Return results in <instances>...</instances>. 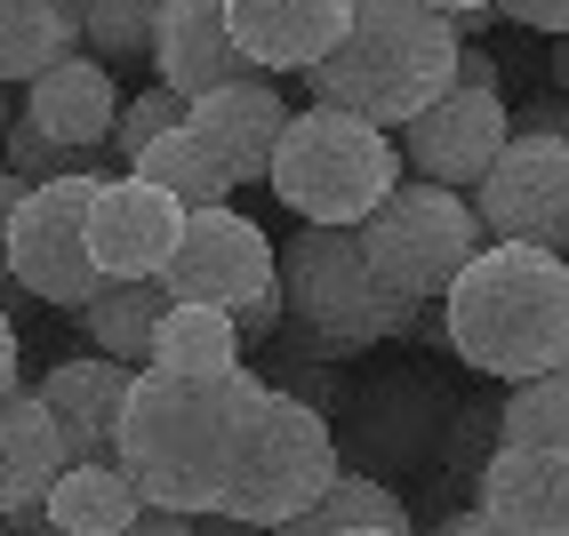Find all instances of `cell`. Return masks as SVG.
I'll return each mask as SVG.
<instances>
[{"instance_id": "obj_1", "label": "cell", "mask_w": 569, "mask_h": 536, "mask_svg": "<svg viewBox=\"0 0 569 536\" xmlns=\"http://www.w3.org/2000/svg\"><path fill=\"white\" fill-rule=\"evenodd\" d=\"M264 401L257 368H161L144 361L129 376L121 408V473L144 488V505L201 520L224 505V481L241 465L249 416Z\"/></svg>"}, {"instance_id": "obj_2", "label": "cell", "mask_w": 569, "mask_h": 536, "mask_svg": "<svg viewBox=\"0 0 569 536\" xmlns=\"http://www.w3.org/2000/svg\"><path fill=\"white\" fill-rule=\"evenodd\" d=\"M449 353L466 368L498 376H538L569 361V249L538 241H481L466 273L441 289Z\"/></svg>"}, {"instance_id": "obj_3", "label": "cell", "mask_w": 569, "mask_h": 536, "mask_svg": "<svg viewBox=\"0 0 569 536\" xmlns=\"http://www.w3.org/2000/svg\"><path fill=\"white\" fill-rule=\"evenodd\" d=\"M281 304L289 321L273 328V344H289L297 361H329V368L377 353V344H401L426 313V296H401L369 264L353 224H306V233L281 241Z\"/></svg>"}, {"instance_id": "obj_4", "label": "cell", "mask_w": 569, "mask_h": 536, "mask_svg": "<svg viewBox=\"0 0 569 536\" xmlns=\"http://www.w3.org/2000/svg\"><path fill=\"white\" fill-rule=\"evenodd\" d=\"M466 32L433 0H353V24L321 64L297 72L313 104H346L377 129H401L417 104H433L458 72Z\"/></svg>"}, {"instance_id": "obj_5", "label": "cell", "mask_w": 569, "mask_h": 536, "mask_svg": "<svg viewBox=\"0 0 569 536\" xmlns=\"http://www.w3.org/2000/svg\"><path fill=\"white\" fill-rule=\"evenodd\" d=\"M264 184L306 224H361L401 184V136L346 104H306V112H289Z\"/></svg>"}, {"instance_id": "obj_6", "label": "cell", "mask_w": 569, "mask_h": 536, "mask_svg": "<svg viewBox=\"0 0 569 536\" xmlns=\"http://www.w3.org/2000/svg\"><path fill=\"white\" fill-rule=\"evenodd\" d=\"M337 425L329 408L297 401L281 385H264L257 416H249V441H241V465L224 481V520H249V528H289L313 496L337 481Z\"/></svg>"}, {"instance_id": "obj_7", "label": "cell", "mask_w": 569, "mask_h": 536, "mask_svg": "<svg viewBox=\"0 0 569 536\" xmlns=\"http://www.w3.org/2000/svg\"><path fill=\"white\" fill-rule=\"evenodd\" d=\"M169 296H201L224 304L241 328V344H273V328L289 321L281 304V249L257 233V216H241L233 201H201L184 209V233L161 264Z\"/></svg>"}, {"instance_id": "obj_8", "label": "cell", "mask_w": 569, "mask_h": 536, "mask_svg": "<svg viewBox=\"0 0 569 536\" xmlns=\"http://www.w3.org/2000/svg\"><path fill=\"white\" fill-rule=\"evenodd\" d=\"M353 233H361L369 264H377V273H386L401 296H441L449 281L466 273V256L489 241L466 184L409 176V169H401V184L353 224Z\"/></svg>"}, {"instance_id": "obj_9", "label": "cell", "mask_w": 569, "mask_h": 536, "mask_svg": "<svg viewBox=\"0 0 569 536\" xmlns=\"http://www.w3.org/2000/svg\"><path fill=\"white\" fill-rule=\"evenodd\" d=\"M393 136H401V169H409V176L473 184L489 161H498V144L513 136L498 57H489L481 41H466V49H458V72H449V89H441L433 104H417Z\"/></svg>"}, {"instance_id": "obj_10", "label": "cell", "mask_w": 569, "mask_h": 536, "mask_svg": "<svg viewBox=\"0 0 569 536\" xmlns=\"http://www.w3.org/2000/svg\"><path fill=\"white\" fill-rule=\"evenodd\" d=\"M104 169H64V176H41L24 184V201L9 216V273L32 289V304H81L104 289L97 256H89V193H97Z\"/></svg>"}, {"instance_id": "obj_11", "label": "cell", "mask_w": 569, "mask_h": 536, "mask_svg": "<svg viewBox=\"0 0 569 536\" xmlns=\"http://www.w3.org/2000/svg\"><path fill=\"white\" fill-rule=\"evenodd\" d=\"M473 216L489 241H538V249H569V136H538L513 129L498 144L473 184Z\"/></svg>"}, {"instance_id": "obj_12", "label": "cell", "mask_w": 569, "mask_h": 536, "mask_svg": "<svg viewBox=\"0 0 569 536\" xmlns=\"http://www.w3.org/2000/svg\"><path fill=\"white\" fill-rule=\"evenodd\" d=\"M184 233V201L137 169H104L89 193V256L104 281H153Z\"/></svg>"}, {"instance_id": "obj_13", "label": "cell", "mask_w": 569, "mask_h": 536, "mask_svg": "<svg viewBox=\"0 0 569 536\" xmlns=\"http://www.w3.org/2000/svg\"><path fill=\"white\" fill-rule=\"evenodd\" d=\"M346 408H353V441H337V456L353 448L361 473H393V465H433L458 401H449L433 376L393 368V376H377V385H361Z\"/></svg>"}, {"instance_id": "obj_14", "label": "cell", "mask_w": 569, "mask_h": 536, "mask_svg": "<svg viewBox=\"0 0 569 536\" xmlns=\"http://www.w3.org/2000/svg\"><path fill=\"white\" fill-rule=\"evenodd\" d=\"M289 112H297V104H289V89H281V72H241V81H217V89H201V97H184V121L201 129V144L224 161V176H233V184H264Z\"/></svg>"}, {"instance_id": "obj_15", "label": "cell", "mask_w": 569, "mask_h": 536, "mask_svg": "<svg viewBox=\"0 0 569 536\" xmlns=\"http://www.w3.org/2000/svg\"><path fill=\"white\" fill-rule=\"evenodd\" d=\"M473 505L513 536H569V448L498 441L473 481Z\"/></svg>"}, {"instance_id": "obj_16", "label": "cell", "mask_w": 569, "mask_h": 536, "mask_svg": "<svg viewBox=\"0 0 569 536\" xmlns=\"http://www.w3.org/2000/svg\"><path fill=\"white\" fill-rule=\"evenodd\" d=\"M129 361L89 353V361H57L41 376V401L57 416V441H64V465L81 456H121V408H129Z\"/></svg>"}, {"instance_id": "obj_17", "label": "cell", "mask_w": 569, "mask_h": 536, "mask_svg": "<svg viewBox=\"0 0 569 536\" xmlns=\"http://www.w3.org/2000/svg\"><path fill=\"white\" fill-rule=\"evenodd\" d=\"M224 24L257 72H306L353 24V0H224Z\"/></svg>"}, {"instance_id": "obj_18", "label": "cell", "mask_w": 569, "mask_h": 536, "mask_svg": "<svg viewBox=\"0 0 569 536\" xmlns=\"http://www.w3.org/2000/svg\"><path fill=\"white\" fill-rule=\"evenodd\" d=\"M241 72L257 64L224 24V0H169L153 24V81H169L177 97H201L217 81H241Z\"/></svg>"}, {"instance_id": "obj_19", "label": "cell", "mask_w": 569, "mask_h": 536, "mask_svg": "<svg viewBox=\"0 0 569 536\" xmlns=\"http://www.w3.org/2000/svg\"><path fill=\"white\" fill-rule=\"evenodd\" d=\"M32 97H24V112L41 121L57 144H81V152H104V136H112V112H121V72H112L104 57H57L49 72H32L24 81Z\"/></svg>"}, {"instance_id": "obj_20", "label": "cell", "mask_w": 569, "mask_h": 536, "mask_svg": "<svg viewBox=\"0 0 569 536\" xmlns=\"http://www.w3.org/2000/svg\"><path fill=\"white\" fill-rule=\"evenodd\" d=\"M64 473V441L57 416L41 401V385H9L0 393V513H32L49 496V481Z\"/></svg>"}, {"instance_id": "obj_21", "label": "cell", "mask_w": 569, "mask_h": 536, "mask_svg": "<svg viewBox=\"0 0 569 536\" xmlns=\"http://www.w3.org/2000/svg\"><path fill=\"white\" fill-rule=\"evenodd\" d=\"M137 513H144V488L121 473V456H81L41 496V520L64 536H121V528H137Z\"/></svg>"}, {"instance_id": "obj_22", "label": "cell", "mask_w": 569, "mask_h": 536, "mask_svg": "<svg viewBox=\"0 0 569 536\" xmlns=\"http://www.w3.org/2000/svg\"><path fill=\"white\" fill-rule=\"evenodd\" d=\"M161 313H169V281H161V273H153V281H104V289L81 304V328H89L97 353L144 368V361H153V328H161Z\"/></svg>"}, {"instance_id": "obj_23", "label": "cell", "mask_w": 569, "mask_h": 536, "mask_svg": "<svg viewBox=\"0 0 569 536\" xmlns=\"http://www.w3.org/2000/svg\"><path fill=\"white\" fill-rule=\"evenodd\" d=\"M81 49V0H0V81H32Z\"/></svg>"}, {"instance_id": "obj_24", "label": "cell", "mask_w": 569, "mask_h": 536, "mask_svg": "<svg viewBox=\"0 0 569 536\" xmlns=\"http://www.w3.org/2000/svg\"><path fill=\"white\" fill-rule=\"evenodd\" d=\"M289 528H297V536H329V528H386V536H401V528H409V505L393 496V481H386V473L337 465V481H329L313 505L289 520Z\"/></svg>"}, {"instance_id": "obj_25", "label": "cell", "mask_w": 569, "mask_h": 536, "mask_svg": "<svg viewBox=\"0 0 569 536\" xmlns=\"http://www.w3.org/2000/svg\"><path fill=\"white\" fill-rule=\"evenodd\" d=\"M129 169H137V176H153V184H169V193H177L184 209H201V201H233V193H241V184L224 176V161L201 144V129H193V121L161 129V136L144 144Z\"/></svg>"}, {"instance_id": "obj_26", "label": "cell", "mask_w": 569, "mask_h": 536, "mask_svg": "<svg viewBox=\"0 0 569 536\" xmlns=\"http://www.w3.org/2000/svg\"><path fill=\"white\" fill-rule=\"evenodd\" d=\"M153 361L161 368H233L241 361V328L224 304H201V296H169V313L153 328Z\"/></svg>"}, {"instance_id": "obj_27", "label": "cell", "mask_w": 569, "mask_h": 536, "mask_svg": "<svg viewBox=\"0 0 569 536\" xmlns=\"http://www.w3.org/2000/svg\"><path fill=\"white\" fill-rule=\"evenodd\" d=\"M498 441H538V448H569V361L513 376L498 401Z\"/></svg>"}, {"instance_id": "obj_28", "label": "cell", "mask_w": 569, "mask_h": 536, "mask_svg": "<svg viewBox=\"0 0 569 536\" xmlns=\"http://www.w3.org/2000/svg\"><path fill=\"white\" fill-rule=\"evenodd\" d=\"M169 0H81V49L104 57L112 72L153 64V24Z\"/></svg>"}, {"instance_id": "obj_29", "label": "cell", "mask_w": 569, "mask_h": 536, "mask_svg": "<svg viewBox=\"0 0 569 536\" xmlns=\"http://www.w3.org/2000/svg\"><path fill=\"white\" fill-rule=\"evenodd\" d=\"M489 448H498V401H458L449 408V433H441V473L433 488H473L481 465H489Z\"/></svg>"}, {"instance_id": "obj_30", "label": "cell", "mask_w": 569, "mask_h": 536, "mask_svg": "<svg viewBox=\"0 0 569 536\" xmlns=\"http://www.w3.org/2000/svg\"><path fill=\"white\" fill-rule=\"evenodd\" d=\"M0 161H9L24 184L41 176H64V169H112V152H81V144H57L32 112H9V129H0Z\"/></svg>"}, {"instance_id": "obj_31", "label": "cell", "mask_w": 569, "mask_h": 536, "mask_svg": "<svg viewBox=\"0 0 569 536\" xmlns=\"http://www.w3.org/2000/svg\"><path fill=\"white\" fill-rule=\"evenodd\" d=\"M184 121V97L169 89V81H153V89H137V97H121V112H112V136H104V152H112V169H129L144 144H153L161 129H177Z\"/></svg>"}, {"instance_id": "obj_32", "label": "cell", "mask_w": 569, "mask_h": 536, "mask_svg": "<svg viewBox=\"0 0 569 536\" xmlns=\"http://www.w3.org/2000/svg\"><path fill=\"white\" fill-rule=\"evenodd\" d=\"M17 201H24V176H17L9 161H0V313H9V321L32 304V289L9 273V216H17Z\"/></svg>"}, {"instance_id": "obj_33", "label": "cell", "mask_w": 569, "mask_h": 536, "mask_svg": "<svg viewBox=\"0 0 569 536\" xmlns=\"http://www.w3.org/2000/svg\"><path fill=\"white\" fill-rule=\"evenodd\" d=\"M329 361H297V368H273L264 385H281V393H297V401H313V408H346V393H337V376H321Z\"/></svg>"}, {"instance_id": "obj_34", "label": "cell", "mask_w": 569, "mask_h": 536, "mask_svg": "<svg viewBox=\"0 0 569 536\" xmlns=\"http://www.w3.org/2000/svg\"><path fill=\"white\" fill-rule=\"evenodd\" d=\"M506 24H529V32H569V0H506Z\"/></svg>"}, {"instance_id": "obj_35", "label": "cell", "mask_w": 569, "mask_h": 536, "mask_svg": "<svg viewBox=\"0 0 569 536\" xmlns=\"http://www.w3.org/2000/svg\"><path fill=\"white\" fill-rule=\"evenodd\" d=\"M513 129H538V136H569V97L553 89V97H538L529 112H513Z\"/></svg>"}, {"instance_id": "obj_36", "label": "cell", "mask_w": 569, "mask_h": 536, "mask_svg": "<svg viewBox=\"0 0 569 536\" xmlns=\"http://www.w3.org/2000/svg\"><path fill=\"white\" fill-rule=\"evenodd\" d=\"M9 385H17V321L0 313V393H9Z\"/></svg>"}, {"instance_id": "obj_37", "label": "cell", "mask_w": 569, "mask_h": 536, "mask_svg": "<svg viewBox=\"0 0 569 536\" xmlns=\"http://www.w3.org/2000/svg\"><path fill=\"white\" fill-rule=\"evenodd\" d=\"M481 528H498L481 505H466V513H449V536H481Z\"/></svg>"}, {"instance_id": "obj_38", "label": "cell", "mask_w": 569, "mask_h": 536, "mask_svg": "<svg viewBox=\"0 0 569 536\" xmlns=\"http://www.w3.org/2000/svg\"><path fill=\"white\" fill-rule=\"evenodd\" d=\"M546 72H553V89L569 97V32H553V57H546Z\"/></svg>"}, {"instance_id": "obj_39", "label": "cell", "mask_w": 569, "mask_h": 536, "mask_svg": "<svg viewBox=\"0 0 569 536\" xmlns=\"http://www.w3.org/2000/svg\"><path fill=\"white\" fill-rule=\"evenodd\" d=\"M433 9H449V17H466V9H506V0H433Z\"/></svg>"}, {"instance_id": "obj_40", "label": "cell", "mask_w": 569, "mask_h": 536, "mask_svg": "<svg viewBox=\"0 0 569 536\" xmlns=\"http://www.w3.org/2000/svg\"><path fill=\"white\" fill-rule=\"evenodd\" d=\"M9 112H17V104H9V81H0V129H9Z\"/></svg>"}, {"instance_id": "obj_41", "label": "cell", "mask_w": 569, "mask_h": 536, "mask_svg": "<svg viewBox=\"0 0 569 536\" xmlns=\"http://www.w3.org/2000/svg\"><path fill=\"white\" fill-rule=\"evenodd\" d=\"M0 520H9V513H0Z\"/></svg>"}]
</instances>
